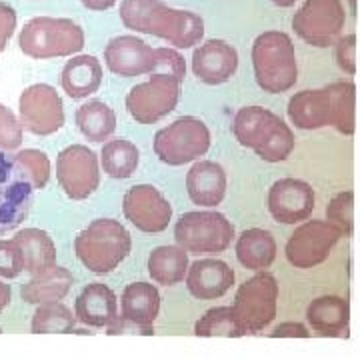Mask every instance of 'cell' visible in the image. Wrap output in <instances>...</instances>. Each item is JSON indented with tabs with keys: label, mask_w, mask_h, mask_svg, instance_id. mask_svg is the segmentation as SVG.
Returning a JSON list of instances; mask_svg holds the SVG:
<instances>
[{
	"label": "cell",
	"mask_w": 360,
	"mask_h": 360,
	"mask_svg": "<svg viewBox=\"0 0 360 360\" xmlns=\"http://www.w3.org/2000/svg\"><path fill=\"white\" fill-rule=\"evenodd\" d=\"M180 84L168 75H150L142 84L130 89L127 96V108L130 116L141 124H155L160 118L170 115L180 98Z\"/></svg>",
	"instance_id": "8fae6325"
},
{
	"label": "cell",
	"mask_w": 360,
	"mask_h": 360,
	"mask_svg": "<svg viewBox=\"0 0 360 360\" xmlns=\"http://www.w3.org/2000/svg\"><path fill=\"white\" fill-rule=\"evenodd\" d=\"M234 226L220 212H186L174 226V238L191 255H219L232 243Z\"/></svg>",
	"instance_id": "8992f818"
},
{
	"label": "cell",
	"mask_w": 360,
	"mask_h": 360,
	"mask_svg": "<svg viewBox=\"0 0 360 360\" xmlns=\"http://www.w3.org/2000/svg\"><path fill=\"white\" fill-rule=\"evenodd\" d=\"M77 322V314L72 316V310L58 302L39 304V309L32 316L30 328L34 335H52V333H72Z\"/></svg>",
	"instance_id": "d6a6232c"
},
{
	"label": "cell",
	"mask_w": 360,
	"mask_h": 360,
	"mask_svg": "<svg viewBox=\"0 0 360 360\" xmlns=\"http://www.w3.org/2000/svg\"><path fill=\"white\" fill-rule=\"evenodd\" d=\"M22 144V124L11 108L0 104V148L14 150Z\"/></svg>",
	"instance_id": "8d00e7d4"
},
{
	"label": "cell",
	"mask_w": 360,
	"mask_h": 360,
	"mask_svg": "<svg viewBox=\"0 0 360 360\" xmlns=\"http://www.w3.org/2000/svg\"><path fill=\"white\" fill-rule=\"evenodd\" d=\"M150 75H168V77L182 82L184 75H186L184 58L172 49H156V66Z\"/></svg>",
	"instance_id": "74e56055"
},
{
	"label": "cell",
	"mask_w": 360,
	"mask_h": 360,
	"mask_svg": "<svg viewBox=\"0 0 360 360\" xmlns=\"http://www.w3.org/2000/svg\"><path fill=\"white\" fill-rule=\"evenodd\" d=\"M18 245L25 260V270L28 274H40L56 264V246L52 238L40 229H25L16 232L13 238Z\"/></svg>",
	"instance_id": "484cf974"
},
{
	"label": "cell",
	"mask_w": 360,
	"mask_h": 360,
	"mask_svg": "<svg viewBox=\"0 0 360 360\" xmlns=\"http://www.w3.org/2000/svg\"><path fill=\"white\" fill-rule=\"evenodd\" d=\"M11 296H13V292H11V284L0 281V312L11 304Z\"/></svg>",
	"instance_id": "f6af8a7d"
},
{
	"label": "cell",
	"mask_w": 360,
	"mask_h": 360,
	"mask_svg": "<svg viewBox=\"0 0 360 360\" xmlns=\"http://www.w3.org/2000/svg\"><path fill=\"white\" fill-rule=\"evenodd\" d=\"M25 270L22 252L14 240H0V276L16 278Z\"/></svg>",
	"instance_id": "f35d334b"
},
{
	"label": "cell",
	"mask_w": 360,
	"mask_h": 360,
	"mask_svg": "<svg viewBox=\"0 0 360 360\" xmlns=\"http://www.w3.org/2000/svg\"><path fill=\"white\" fill-rule=\"evenodd\" d=\"M56 180L68 198L84 200L98 188V158L89 146L72 144L56 158Z\"/></svg>",
	"instance_id": "4fadbf2b"
},
{
	"label": "cell",
	"mask_w": 360,
	"mask_h": 360,
	"mask_svg": "<svg viewBox=\"0 0 360 360\" xmlns=\"http://www.w3.org/2000/svg\"><path fill=\"white\" fill-rule=\"evenodd\" d=\"M75 283L70 270L63 266H52L40 274H34L28 283L20 286V296L28 304H46V302H58L63 300L70 286Z\"/></svg>",
	"instance_id": "d4e9b609"
},
{
	"label": "cell",
	"mask_w": 360,
	"mask_h": 360,
	"mask_svg": "<svg viewBox=\"0 0 360 360\" xmlns=\"http://www.w3.org/2000/svg\"><path fill=\"white\" fill-rule=\"evenodd\" d=\"M350 2V8H352V13H356V0H348Z\"/></svg>",
	"instance_id": "7dc6e473"
},
{
	"label": "cell",
	"mask_w": 360,
	"mask_h": 360,
	"mask_svg": "<svg viewBox=\"0 0 360 360\" xmlns=\"http://www.w3.org/2000/svg\"><path fill=\"white\" fill-rule=\"evenodd\" d=\"M104 63L108 70L118 77L132 78L150 75L156 66V49H150L144 40L136 37L122 34L106 44Z\"/></svg>",
	"instance_id": "e0dca14e"
},
{
	"label": "cell",
	"mask_w": 360,
	"mask_h": 360,
	"mask_svg": "<svg viewBox=\"0 0 360 360\" xmlns=\"http://www.w3.org/2000/svg\"><path fill=\"white\" fill-rule=\"evenodd\" d=\"M16 156L18 165L22 167L28 179L32 182V186L40 191L49 184V179H51V160L49 156L40 150H34V148H25L20 150Z\"/></svg>",
	"instance_id": "d590c367"
},
{
	"label": "cell",
	"mask_w": 360,
	"mask_h": 360,
	"mask_svg": "<svg viewBox=\"0 0 360 360\" xmlns=\"http://www.w3.org/2000/svg\"><path fill=\"white\" fill-rule=\"evenodd\" d=\"M326 89L333 96V110H335V127L342 134H354V103H356V86L352 82H333Z\"/></svg>",
	"instance_id": "836d02e7"
},
{
	"label": "cell",
	"mask_w": 360,
	"mask_h": 360,
	"mask_svg": "<svg viewBox=\"0 0 360 360\" xmlns=\"http://www.w3.org/2000/svg\"><path fill=\"white\" fill-rule=\"evenodd\" d=\"M32 182L16 156L0 150V234L14 231L32 206Z\"/></svg>",
	"instance_id": "30bf717a"
},
{
	"label": "cell",
	"mask_w": 360,
	"mask_h": 360,
	"mask_svg": "<svg viewBox=\"0 0 360 360\" xmlns=\"http://www.w3.org/2000/svg\"><path fill=\"white\" fill-rule=\"evenodd\" d=\"M272 338H309L310 333L307 330V326H302V324H298V322H283L281 326H276L272 333H270Z\"/></svg>",
	"instance_id": "7bdbcfd3"
},
{
	"label": "cell",
	"mask_w": 360,
	"mask_h": 360,
	"mask_svg": "<svg viewBox=\"0 0 360 360\" xmlns=\"http://www.w3.org/2000/svg\"><path fill=\"white\" fill-rule=\"evenodd\" d=\"M77 124L84 139L104 142L116 130V115L103 101H90L77 110Z\"/></svg>",
	"instance_id": "f546056e"
},
{
	"label": "cell",
	"mask_w": 360,
	"mask_h": 360,
	"mask_svg": "<svg viewBox=\"0 0 360 360\" xmlns=\"http://www.w3.org/2000/svg\"><path fill=\"white\" fill-rule=\"evenodd\" d=\"M130 232L112 219L90 222L75 240L78 260L94 274H108L129 257Z\"/></svg>",
	"instance_id": "277c9868"
},
{
	"label": "cell",
	"mask_w": 360,
	"mask_h": 360,
	"mask_svg": "<svg viewBox=\"0 0 360 360\" xmlns=\"http://www.w3.org/2000/svg\"><path fill=\"white\" fill-rule=\"evenodd\" d=\"M238 68V52L224 40H206L193 54V70L198 80L217 86L229 82Z\"/></svg>",
	"instance_id": "ac0fdd59"
},
{
	"label": "cell",
	"mask_w": 360,
	"mask_h": 360,
	"mask_svg": "<svg viewBox=\"0 0 360 360\" xmlns=\"http://www.w3.org/2000/svg\"><path fill=\"white\" fill-rule=\"evenodd\" d=\"M101 82H103V66L96 56L90 54H80L68 60L60 75L63 90L75 101L94 94L101 89Z\"/></svg>",
	"instance_id": "603a6c76"
},
{
	"label": "cell",
	"mask_w": 360,
	"mask_h": 360,
	"mask_svg": "<svg viewBox=\"0 0 360 360\" xmlns=\"http://www.w3.org/2000/svg\"><path fill=\"white\" fill-rule=\"evenodd\" d=\"M276 6H283V8H288V6H292L296 0H272Z\"/></svg>",
	"instance_id": "bcb514c9"
},
{
	"label": "cell",
	"mask_w": 360,
	"mask_h": 360,
	"mask_svg": "<svg viewBox=\"0 0 360 360\" xmlns=\"http://www.w3.org/2000/svg\"><path fill=\"white\" fill-rule=\"evenodd\" d=\"M210 146V132L200 118L182 116L158 130L155 136L156 156L170 167H182L206 155Z\"/></svg>",
	"instance_id": "52a82bcc"
},
{
	"label": "cell",
	"mask_w": 360,
	"mask_h": 360,
	"mask_svg": "<svg viewBox=\"0 0 360 360\" xmlns=\"http://www.w3.org/2000/svg\"><path fill=\"white\" fill-rule=\"evenodd\" d=\"M122 25L142 34H155L176 49H193L205 37V20L191 11L170 8L160 0H122Z\"/></svg>",
	"instance_id": "6da1fadb"
},
{
	"label": "cell",
	"mask_w": 360,
	"mask_h": 360,
	"mask_svg": "<svg viewBox=\"0 0 360 360\" xmlns=\"http://www.w3.org/2000/svg\"><path fill=\"white\" fill-rule=\"evenodd\" d=\"M186 191L194 205L217 206L226 194V172L219 162L200 160L186 174Z\"/></svg>",
	"instance_id": "44dd1931"
},
{
	"label": "cell",
	"mask_w": 360,
	"mask_h": 360,
	"mask_svg": "<svg viewBox=\"0 0 360 360\" xmlns=\"http://www.w3.org/2000/svg\"><path fill=\"white\" fill-rule=\"evenodd\" d=\"M18 115L22 129L37 136L54 134L65 124L63 98L51 84H32L25 89L18 101Z\"/></svg>",
	"instance_id": "7c38bea8"
},
{
	"label": "cell",
	"mask_w": 360,
	"mask_h": 360,
	"mask_svg": "<svg viewBox=\"0 0 360 360\" xmlns=\"http://www.w3.org/2000/svg\"><path fill=\"white\" fill-rule=\"evenodd\" d=\"M120 304L122 316L142 324H155L160 312V295L155 284L132 283L124 288Z\"/></svg>",
	"instance_id": "83f0119b"
},
{
	"label": "cell",
	"mask_w": 360,
	"mask_h": 360,
	"mask_svg": "<svg viewBox=\"0 0 360 360\" xmlns=\"http://www.w3.org/2000/svg\"><path fill=\"white\" fill-rule=\"evenodd\" d=\"M310 326L322 336H347L350 304L340 296H321L307 310Z\"/></svg>",
	"instance_id": "cb8c5ba5"
},
{
	"label": "cell",
	"mask_w": 360,
	"mask_h": 360,
	"mask_svg": "<svg viewBox=\"0 0 360 360\" xmlns=\"http://www.w3.org/2000/svg\"><path fill=\"white\" fill-rule=\"evenodd\" d=\"M14 28H16V13L13 6L0 0V54L4 52L8 40L14 34Z\"/></svg>",
	"instance_id": "b9f144b4"
},
{
	"label": "cell",
	"mask_w": 360,
	"mask_h": 360,
	"mask_svg": "<svg viewBox=\"0 0 360 360\" xmlns=\"http://www.w3.org/2000/svg\"><path fill=\"white\" fill-rule=\"evenodd\" d=\"M352 210H354V193L347 191V193L336 194L330 200V205L326 206V219L330 224H335L340 231L342 236L350 238L352 231H354V220H352Z\"/></svg>",
	"instance_id": "e575fe53"
},
{
	"label": "cell",
	"mask_w": 360,
	"mask_h": 360,
	"mask_svg": "<svg viewBox=\"0 0 360 360\" xmlns=\"http://www.w3.org/2000/svg\"><path fill=\"white\" fill-rule=\"evenodd\" d=\"M236 141L266 162H283L295 150V134L281 116L262 106H245L232 120Z\"/></svg>",
	"instance_id": "7a4b0ae2"
},
{
	"label": "cell",
	"mask_w": 360,
	"mask_h": 360,
	"mask_svg": "<svg viewBox=\"0 0 360 360\" xmlns=\"http://www.w3.org/2000/svg\"><path fill=\"white\" fill-rule=\"evenodd\" d=\"M0 333H2V328H0Z\"/></svg>",
	"instance_id": "c3c4849f"
},
{
	"label": "cell",
	"mask_w": 360,
	"mask_h": 360,
	"mask_svg": "<svg viewBox=\"0 0 360 360\" xmlns=\"http://www.w3.org/2000/svg\"><path fill=\"white\" fill-rule=\"evenodd\" d=\"M139 148L130 141H108L101 150V162L110 179H130L139 168Z\"/></svg>",
	"instance_id": "4dcf8cb0"
},
{
	"label": "cell",
	"mask_w": 360,
	"mask_h": 360,
	"mask_svg": "<svg viewBox=\"0 0 360 360\" xmlns=\"http://www.w3.org/2000/svg\"><path fill=\"white\" fill-rule=\"evenodd\" d=\"M188 272V255L182 246H158L148 257V274L162 286H174Z\"/></svg>",
	"instance_id": "f1b7e54d"
},
{
	"label": "cell",
	"mask_w": 360,
	"mask_h": 360,
	"mask_svg": "<svg viewBox=\"0 0 360 360\" xmlns=\"http://www.w3.org/2000/svg\"><path fill=\"white\" fill-rule=\"evenodd\" d=\"M194 335L240 338L246 335V330L232 307H217L206 310L205 316H200V321L194 324Z\"/></svg>",
	"instance_id": "1f68e13d"
},
{
	"label": "cell",
	"mask_w": 360,
	"mask_h": 360,
	"mask_svg": "<svg viewBox=\"0 0 360 360\" xmlns=\"http://www.w3.org/2000/svg\"><path fill=\"white\" fill-rule=\"evenodd\" d=\"M18 44L26 56L37 60L72 56L84 46V30L70 18L37 16L20 30Z\"/></svg>",
	"instance_id": "5b68a950"
},
{
	"label": "cell",
	"mask_w": 360,
	"mask_h": 360,
	"mask_svg": "<svg viewBox=\"0 0 360 360\" xmlns=\"http://www.w3.org/2000/svg\"><path fill=\"white\" fill-rule=\"evenodd\" d=\"M236 258L245 269L264 270L276 258V243L269 231L262 229H248L236 243Z\"/></svg>",
	"instance_id": "4316f807"
},
{
	"label": "cell",
	"mask_w": 360,
	"mask_h": 360,
	"mask_svg": "<svg viewBox=\"0 0 360 360\" xmlns=\"http://www.w3.org/2000/svg\"><path fill=\"white\" fill-rule=\"evenodd\" d=\"M122 212L130 224L142 232L167 231L172 219V206L162 193L150 184L132 186L122 198Z\"/></svg>",
	"instance_id": "9a60e30c"
},
{
	"label": "cell",
	"mask_w": 360,
	"mask_h": 360,
	"mask_svg": "<svg viewBox=\"0 0 360 360\" xmlns=\"http://www.w3.org/2000/svg\"><path fill=\"white\" fill-rule=\"evenodd\" d=\"M347 22L340 0H307L292 18L295 32L310 46L326 49L336 44Z\"/></svg>",
	"instance_id": "9c48e42d"
},
{
	"label": "cell",
	"mask_w": 360,
	"mask_h": 360,
	"mask_svg": "<svg viewBox=\"0 0 360 360\" xmlns=\"http://www.w3.org/2000/svg\"><path fill=\"white\" fill-rule=\"evenodd\" d=\"M252 66L260 89L270 94L290 90L298 80L295 44L286 32L269 30L252 44Z\"/></svg>",
	"instance_id": "3957f363"
},
{
	"label": "cell",
	"mask_w": 360,
	"mask_h": 360,
	"mask_svg": "<svg viewBox=\"0 0 360 360\" xmlns=\"http://www.w3.org/2000/svg\"><path fill=\"white\" fill-rule=\"evenodd\" d=\"M90 11H108L116 4V0H80Z\"/></svg>",
	"instance_id": "ee69618b"
},
{
	"label": "cell",
	"mask_w": 360,
	"mask_h": 360,
	"mask_svg": "<svg viewBox=\"0 0 360 360\" xmlns=\"http://www.w3.org/2000/svg\"><path fill=\"white\" fill-rule=\"evenodd\" d=\"M336 63L350 77L356 72V37L354 34L336 40Z\"/></svg>",
	"instance_id": "ab89813d"
},
{
	"label": "cell",
	"mask_w": 360,
	"mask_h": 360,
	"mask_svg": "<svg viewBox=\"0 0 360 360\" xmlns=\"http://www.w3.org/2000/svg\"><path fill=\"white\" fill-rule=\"evenodd\" d=\"M342 234L326 220H309L286 243V258L296 269H312L324 262Z\"/></svg>",
	"instance_id": "5bb4252c"
},
{
	"label": "cell",
	"mask_w": 360,
	"mask_h": 360,
	"mask_svg": "<svg viewBox=\"0 0 360 360\" xmlns=\"http://www.w3.org/2000/svg\"><path fill=\"white\" fill-rule=\"evenodd\" d=\"M269 210L272 219L283 224L307 220L314 210V191L304 180H276L269 191Z\"/></svg>",
	"instance_id": "2e32d148"
},
{
	"label": "cell",
	"mask_w": 360,
	"mask_h": 360,
	"mask_svg": "<svg viewBox=\"0 0 360 360\" xmlns=\"http://www.w3.org/2000/svg\"><path fill=\"white\" fill-rule=\"evenodd\" d=\"M288 116L298 129L316 130L335 122L330 90H302L288 103Z\"/></svg>",
	"instance_id": "ffe728a7"
},
{
	"label": "cell",
	"mask_w": 360,
	"mask_h": 360,
	"mask_svg": "<svg viewBox=\"0 0 360 360\" xmlns=\"http://www.w3.org/2000/svg\"><path fill=\"white\" fill-rule=\"evenodd\" d=\"M106 335L118 336V335H141V336H150L155 335V326L153 324H142V322L130 321L127 316L122 319H115V321L108 324V333Z\"/></svg>",
	"instance_id": "60d3db41"
},
{
	"label": "cell",
	"mask_w": 360,
	"mask_h": 360,
	"mask_svg": "<svg viewBox=\"0 0 360 360\" xmlns=\"http://www.w3.org/2000/svg\"><path fill=\"white\" fill-rule=\"evenodd\" d=\"M234 284V270L219 258H202L186 272V288L198 300H214L224 296Z\"/></svg>",
	"instance_id": "d6986e66"
},
{
	"label": "cell",
	"mask_w": 360,
	"mask_h": 360,
	"mask_svg": "<svg viewBox=\"0 0 360 360\" xmlns=\"http://www.w3.org/2000/svg\"><path fill=\"white\" fill-rule=\"evenodd\" d=\"M75 314L77 321L94 326V328H103L108 326L116 319V295L101 283L89 284L75 302Z\"/></svg>",
	"instance_id": "7402d4cb"
},
{
	"label": "cell",
	"mask_w": 360,
	"mask_h": 360,
	"mask_svg": "<svg viewBox=\"0 0 360 360\" xmlns=\"http://www.w3.org/2000/svg\"><path fill=\"white\" fill-rule=\"evenodd\" d=\"M278 283L269 272H258L250 281L240 284L234 296L232 309L243 322L246 335L264 330L276 316Z\"/></svg>",
	"instance_id": "ba28073f"
}]
</instances>
